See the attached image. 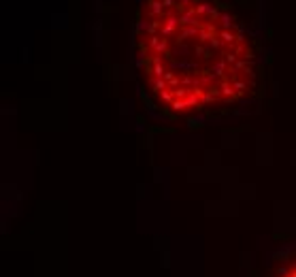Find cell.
<instances>
[{"label":"cell","mask_w":296,"mask_h":277,"mask_svg":"<svg viewBox=\"0 0 296 277\" xmlns=\"http://www.w3.org/2000/svg\"><path fill=\"white\" fill-rule=\"evenodd\" d=\"M153 9L136 36V60L151 102L173 117L226 111L258 92L260 51L245 30L211 7Z\"/></svg>","instance_id":"cell-1"},{"label":"cell","mask_w":296,"mask_h":277,"mask_svg":"<svg viewBox=\"0 0 296 277\" xmlns=\"http://www.w3.org/2000/svg\"><path fill=\"white\" fill-rule=\"evenodd\" d=\"M268 277H296V241L277 249L268 264Z\"/></svg>","instance_id":"cell-2"}]
</instances>
